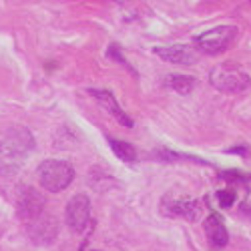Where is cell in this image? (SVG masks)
Wrapping results in <instances>:
<instances>
[{"mask_svg": "<svg viewBox=\"0 0 251 251\" xmlns=\"http://www.w3.org/2000/svg\"><path fill=\"white\" fill-rule=\"evenodd\" d=\"M241 211H243V213H247V215H251V205H249V203H247V205H243V207H241Z\"/></svg>", "mask_w": 251, "mask_h": 251, "instance_id": "16", "label": "cell"}, {"mask_svg": "<svg viewBox=\"0 0 251 251\" xmlns=\"http://www.w3.org/2000/svg\"><path fill=\"white\" fill-rule=\"evenodd\" d=\"M93 251H97V249H93Z\"/></svg>", "mask_w": 251, "mask_h": 251, "instance_id": "17", "label": "cell"}, {"mask_svg": "<svg viewBox=\"0 0 251 251\" xmlns=\"http://www.w3.org/2000/svg\"><path fill=\"white\" fill-rule=\"evenodd\" d=\"M16 209L23 219L30 221L34 217H38L40 213H43L45 209V197L40 195L36 189H30V187H26V189L20 191L18 195V201H16Z\"/></svg>", "mask_w": 251, "mask_h": 251, "instance_id": "8", "label": "cell"}, {"mask_svg": "<svg viewBox=\"0 0 251 251\" xmlns=\"http://www.w3.org/2000/svg\"><path fill=\"white\" fill-rule=\"evenodd\" d=\"M227 153H233V155H243V157H249V147H245V145H243V147H233V149H227Z\"/></svg>", "mask_w": 251, "mask_h": 251, "instance_id": "15", "label": "cell"}, {"mask_svg": "<svg viewBox=\"0 0 251 251\" xmlns=\"http://www.w3.org/2000/svg\"><path fill=\"white\" fill-rule=\"evenodd\" d=\"M235 38H237V28L231 25H223L199 34L195 38V47L205 54H221L233 45Z\"/></svg>", "mask_w": 251, "mask_h": 251, "instance_id": "4", "label": "cell"}, {"mask_svg": "<svg viewBox=\"0 0 251 251\" xmlns=\"http://www.w3.org/2000/svg\"><path fill=\"white\" fill-rule=\"evenodd\" d=\"M235 191L233 189H221V191H217V201H219V205L221 207H231L233 205V201H235Z\"/></svg>", "mask_w": 251, "mask_h": 251, "instance_id": "14", "label": "cell"}, {"mask_svg": "<svg viewBox=\"0 0 251 251\" xmlns=\"http://www.w3.org/2000/svg\"><path fill=\"white\" fill-rule=\"evenodd\" d=\"M75 171L73 165L67 161H58V159H49L43 161L38 167V181L50 193H60L73 183Z\"/></svg>", "mask_w": 251, "mask_h": 251, "instance_id": "3", "label": "cell"}, {"mask_svg": "<svg viewBox=\"0 0 251 251\" xmlns=\"http://www.w3.org/2000/svg\"><path fill=\"white\" fill-rule=\"evenodd\" d=\"M205 231H207V239L213 245V249H223L229 243V233L217 213H209V217L205 219Z\"/></svg>", "mask_w": 251, "mask_h": 251, "instance_id": "11", "label": "cell"}, {"mask_svg": "<svg viewBox=\"0 0 251 251\" xmlns=\"http://www.w3.org/2000/svg\"><path fill=\"white\" fill-rule=\"evenodd\" d=\"M109 145H111L113 153H115L121 161H125V163H135V161H137V149L133 147L131 143H127V141H117V139H111V137H109Z\"/></svg>", "mask_w": 251, "mask_h": 251, "instance_id": "13", "label": "cell"}, {"mask_svg": "<svg viewBox=\"0 0 251 251\" xmlns=\"http://www.w3.org/2000/svg\"><path fill=\"white\" fill-rule=\"evenodd\" d=\"M91 219V201L87 195H75L67 203V223L75 233H80Z\"/></svg>", "mask_w": 251, "mask_h": 251, "instance_id": "6", "label": "cell"}, {"mask_svg": "<svg viewBox=\"0 0 251 251\" xmlns=\"http://www.w3.org/2000/svg\"><path fill=\"white\" fill-rule=\"evenodd\" d=\"M34 147L32 135L26 129H12L0 141V175H12L20 169L28 151Z\"/></svg>", "mask_w": 251, "mask_h": 251, "instance_id": "1", "label": "cell"}, {"mask_svg": "<svg viewBox=\"0 0 251 251\" xmlns=\"http://www.w3.org/2000/svg\"><path fill=\"white\" fill-rule=\"evenodd\" d=\"M161 211L167 217H185L189 221H195L201 217V207L195 197H189L185 193H169L165 195L161 203Z\"/></svg>", "mask_w": 251, "mask_h": 251, "instance_id": "5", "label": "cell"}, {"mask_svg": "<svg viewBox=\"0 0 251 251\" xmlns=\"http://www.w3.org/2000/svg\"><path fill=\"white\" fill-rule=\"evenodd\" d=\"M89 93L100 102V107L104 111H109L113 115V119H117L123 125V127H129V129L133 127V119L121 109V104L117 102V99L111 91H107V89H89Z\"/></svg>", "mask_w": 251, "mask_h": 251, "instance_id": "9", "label": "cell"}, {"mask_svg": "<svg viewBox=\"0 0 251 251\" xmlns=\"http://www.w3.org/2000/svg\"><path fill=\"white\" fill-rule=\"evenodd\" d=\"M209 82L219 93H229V95L245 93L247 89H251V76L235 62H221V65L213 67L211 73H209Z\"/></svg>", "mask_w": 251, "mask_h": 251, "instance_id": "2", "label": "cell"}, {"mask_svg": "<svg viewBox=\"0 0 251 251\" xmlns=\"http://www.w3.org/2000/svg\"><path fill=\"white\" fill-rule=\"evenodd\" d=\"M165 85L169 89H173V91H177V93H181V95H187V93L193 91L197 80L193 76H187V75H169L165 78Z\"/></svg>", "mask_w": 251, "mask_h": 251, "instance_id": "12", "label": "cell"}, {"mask_svg": "<svg viewBox=\"0 0 251 251\" xmlns=\"http://www.w3.org/2000/svg\"><path fill=\"white\" fill-rule=\"evenodd\" d=\"M155 54L171 65L191 67L199 60V52L189 45H171V47H155Z\"/></svg>", "mask_w": 251, "mask_h": 251, "instance_id": "7", "label": "cell"}, {"mask_svg": "<svg viewBox=\"0 0 251 251\" xmlns=\"http://www.w3.org/2000/svg\"><path fill=\"white\" fill-rule=\"evenodd\" d=\"M56 231H58V225L52 215L40 213L38 217L30 219V237L36 243H43V245L50 243L56 237Z\"/></svg>", "mask_w": 251, "mask_h": 251, "instance_id": "10", "label": "cell"}]
</instances>
